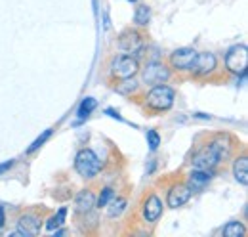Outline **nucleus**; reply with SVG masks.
<instances>
[{"label":"nucleus","instance_id":"nucleus-21","mask_svg":"<svg viewBox=\"0 0 248 237\" xmlns=\"http://www.w3.org/2000/svg\"><path fill=\"white\" fill-rule=\"evenodd\" d=\"M115 197V191L111 189V187H103L101 189V193H99V197H97V207L99 208H103L111 199Z\"/></svg>","mask_w":248,"mask_h":237},{"label":"nucleus","instance_id":"nucleus-22","mask_svg":"<svg viewBox=\"0 0 248 237\" xmlns=\"http://www.w3.org/2000/svg\"><path fill=\"white\" fill-rule=\"evenodd\" d=\"M50 134H52V130H46V132H44V134H42L40 138H36V140L32 142V146H31V148L27 149V153H32V151H36V149L40 148V146H42V144H44V142H46V140L50 138Z\"/></svg>","mask_w":248,"mask_h":237},{"label":"nucleus","instance_id":"nucleus-14","mask_svg":"<svg viewBox=\"0 0 248 237\" xmlns=\"http://www.w3.org/2000/svg\"><path fill=\"white\" fill-rule=\"evenodd\" d=\"M210 180H212V170H208V169H193V170L187 174L186 184L195 191V189L204 187Z\"/></svg>","mask_w":248,"mask_h":237},{"label":"nucleus","instance_id":"nucleus-3","mask_svg":"<svg viewBox=\"0 0 248 237\" xmlns=\"http://www.w3.org/2000/svg\"><path fill=\"white\" fill-rule=\"evenodd\" d=\"M145 46H147L145 33L140 29L128 27V29H124L123 33H121V36H119V48H121L123 52H126V54H130V56H136L138 59L143 54Z\"/></svg>","mask_w":248,"mask_h":237},{"label":"nucleus","instance_id":"nucleus-13","mask_svg":"<svg viewBox=\"0 0 248 237\" xmlns=\"http://www.w3.org/2000/svg\"><path fill=\"white\" fill-rule=\"evenodd\" d=\"M95 207V193L90 187L78 191L77 199H75V212L77 214H90L92 208Z\"/></svg>","mask_w":248,"mask_h":237},{"label":"nucleus","instance_id":"nucleus-24","mask_svg":"<svg viewBox=\"0 0 248 237\" xmlns=\"http://www.w3.org/2000/svg\"><path fill=\"white\" fill-rule=\"evenodd\" d=\"M65 216H67V208L62 207L60 210H58V214H56L54 218H56V222H58V224L62 226V224H65Z\"/></svg>","mask_w":248,"mask_h":237},{"label":"nucleus","instance_id":"nucleus-1","mask_svg":"<svg viewBox=\"0 0 248 237\" xmlns=\"http://www.w3.org/2000/svg\"><path fill=\"white\" fill-rule=\"evenodd\" d=\"M174 100H176V92H174L172 86L156 85V86H151L149 92H145L141 96V105H143V109L147 113L158 115L162 111H168L174 105Z\"/></svg>","mask_w":248,"mask_h":237},{"label":"nucleus","instance_id":"nucleus-15","mask_svg":"<svg viewBox=\"0 0 248 237\" xmlns=\"http://www.w3.org/2000/svg\"><path fill=\"white\" fill-rule=\"evenodd\" d=\"M233 174H235L237 182L241 186H247L248 184V157L245 149H243V155L237 157L235 163H233Z\"/></svg>","mask_w":248,"mask_h":237},{"label":"nucleus","instance_id":"nucleus-2","mask_svg":"<svg viewBox=\"0 0 248 237\" xmlns=\"http://www.w3.org/2000/svg\"><path fill=\"white\" fill-rule=\"evenodd\" d=\"M140 73V59L130 54H117L109 63V77L111 81L130 79Z\"/></svg>","mask_w":248,"mask_h":237},{"label":"nucleus","instance_id":"nucleus-23","mask_svg":"<svg viewBox=\"0 0 248 237\" xmlns=\"http://www.w3.org/2000/svg\"><path fill=\"white\" fill-rule=\"evenodd\" d=\"M147 144H149L151 149H156L160 146V136L156 134V130H149L147 132Z\"/></svg>","mask_w":248,"mask_h":237},{"label":"nucleus","instance_id":"nucleus-8","mask_svg":"<svg viewBox=\"0 0 248 237\" xmlns=\"http://www.w3.org/2000/svg\"><path fill=\"white\" fill-rule=\"evenodd\" d=\"M248 65V50L245 44H235L225 54V69L233 75H245Z\"/></svg>","mask_w":248,"mask_h":237},{"label":"nucleus","instance_id":"nucleus-10","mask_svg":"<svg viewBox=\"0 0 248 237\" xmlns=\"http://www.w3.org/2000/svg\"><path fill=\"white\" fill-rule=\"evenodd\" d=\"M193 195V189L187 186L186 182H176L168 187V193H166V205L170 208H178L184 207L187 201L191 199Z\"/></svg>","mask_w":248,"mask_h":237},{"label":"nucleus","instance_id":"nucleus-5","mask_svg":"<svg viewBox=\"0 0 248 237\" xmlns=\"http://www.w3.org/2000/svg\"><path fill=\"white\" fill-rule=\"evenodd\" d=\"M217 71V58L212 52H201L197 54L193 67L189 69L191 77L197 81H210L212 75Z\"/></svg>","mask_w":248,"mask_h":237},{"label":"nucleus","instance_id":"nucleus-12","mask_svg":"<svg viewBox=\"0 0 248 237\" xmlns=\"http://www.w3.org/2000/svg\"><path fill=\"white\" fill-rule=\"evenodd\" d=\"M40 228H42V218L36 212H25L17 220V230L25 237L38 236L40 234Z\"/></svg>","mask_w":248,"mask_h":237},{"label":"nucleus","instance_id":"nucleus-25","mask_svg":"<svg viewBox=\"0 0 248 237\" xmlns=\"http://www.w3.org/2000/svg\"><path fill=\"white\" fill-rule=\"evenodd\" d=\"M12 167H14V159L6 161L4 165H0V174H2V172H6V170H8V169H12Z\"/></svg>","mask_w":248,"mask_h":237},{"label":"nucleus","instance_id":"nucleus-4","mask_svg":"<svg viewBox=\"0 0 248 237\" xmlns=\"http://www.w3.org/2000/svg\"><path fill=\"white\" fill-rule=\"evenodd\" d=\"M75 170L82 178L92 180V178L97 176L99 170H101V161H99V157L93 153L92 149L84 148V149H80V151L77 153V157H75Z\"/></svg>","mask_w":248,"mask_h":237},{"label":"nucleus","instance_id":"nucleus-26","mask_svg":"<svg viewBox=\"0 0 248 237\" xmlns=\"http://www.w3.org/2000/svg\"><path fill=\"white\" fill-rule=\"evenodd\" d=\"M6 224V214H4V208L0 207V228Z\"/></svg>","mask_w":248,"mask_h":237},{"label":"nucleus","instance_id":"nucleus-9","mask_svg":"<svg viewBox=\"0 0 248 237\" xmlns=\"http://www.w3.org/2000/svg\"><path fill=\"white\" fill-rule=\"evenodd\" d=\"M197 50L195 48H178V50H174L170 56H168V67L172 69V71H178V73H187L191 67H193V63H195V58H197Z\"/></svg>","mask_w":248,"mask_h":237},{"label":"nucleus","instance_id":"nucleus-18","mask_svg":"<svg viewBox=\"0 0 248 237\" xmlns=\"http://www.w3.org/2000/svg\"><path fill=\"white\" fill-rule=\"evenodd\" d=\"M149 17H151V10L147 4H140L136 8V14H134V23L138 27H145L149 23Z\"/></svg>","mask_w":248,"mask_h":237},{"label":"nucleus","instance_id":"nucleus-17","mask_svg":"<svg viewBox=\"0 0 248 237\" xmlns=\"http://www.w3.org/2000/svg\"><path fill=\"white\" fill-rule=\"evenodd\" d=\"M107 216L109 218H115V216H121L126 208V197H113L107 205Z\"/></svg>","mask_w":248,"mask_h":237},{"label":"nucleus","instance_id":"nucleus-16","mask_svg":"<svg viewBox=\"0 0 248 237\" xmlns=\"http://www.w3.org/2000/svg\"><path fill=\"white\" fill-rule=\"evenodd\" d=\"M113 88L117 90L119 94H124V96H132L136 90L140 88V85L134 81V77H130V79H119V81H113Z\"/></svg>","mask_w":248,"mask_h":237},{"label":"nucleus","instance_id":"nucleus-27","mask_svg":"<svg viewBox=\"0 0 248 237\" xmlns=\"http://www.w3.org/2000/svg\"><path fill=\"white\" fill-rule=\"evenodd\" d=\"M128 2H136V0H128Z\"/></svg>","mask_w":248,"mask_h":237},{"label":"nucleus","instance_id":"nucleus-6","mask_svg":"<svg viewBox=\"0 0 248 237\" xmlns=\"http://www.w3.org/2000/svg\"><path fill=\"white\" fill-rule=\"evenodd\" d=\"M191 167L193 169H208V170H214L217 165L221 163L217 151L214 149V146L210 142L195 148V151L191 153Z\"/></svg>","mask_w":248,"mask_h":237},{"label":"nucleus","instance_id":"nucleus-11","mask_svg":"<svg viewBox=\"0 0 248 237\" xmlns=\"http://www.w3.org/2000/svg\"><path fill=\"white\" fill-rule=\"evenodd\" d=\"M160 214H162V201L158 199L156 193L151 191L149 195H145V199L141 203V216H143L145 222L155 224L156 220L160 218Z\"/></svg>","mask_w":248,"mask_h":237},{"label":"nucleus","instance_id":"nucleus-19","mask_svg":"<svg viewBox=\"0 0 248 237\" xmlns=\"http://www.w3.org/2000/svg\"><path fill=\"white\" fill-rule=\"evenodd\" d=\"M223 236L225 237H245L247 236V228H245L243 222L233 220V222H229V224L223 228Z\"/></svg>","mask_w":248,"mask_h":237},{"label":"nucleus","instance_id":"nucleus-7","mask_svg":"<svg viewBox=\"0 0 248 237\" xmlns=\"http://www.w3.org/2000/svg\"><path fill=\"white\" fill-rule=\"evenodd\" d=\"M141 71V83L145 86H156V85H166L172 77V69L160 61H151L147 63Z\"/></svg>","mask_w":248,"mask_h":237},{"label":"nucleus","instance_id":"nucleus-20","mask_svg":"<svg viewBox=\"0 0 248 237\" xmlns=\"http://www.w3.org/2000/svg\"><path fill=\"white\" fill-rule=\"evenodd\" d=\"M93 107H95V100L93 98H86L82 103H80V107H78V118H86L90 113L93 111Z\"/></svg>","mask_w":248,"mask_h":237}]
</instances>
